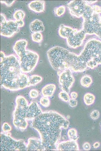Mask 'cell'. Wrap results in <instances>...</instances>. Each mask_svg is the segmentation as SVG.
Instances as JSON below:
<instances>
[{
  "label": "cell",
  "instance_id": "obj_1",
  "mask_svg": "<svg viewBox=\"0 0 101 151\" xmlns=\"http://www.w3.org/2000/svg\"><path fill=\"white\" fill-rule=\"evenodd\" d=\"M69 122L64 116L53 110L42 112L32 120L33 127L38 132L45 150H56L62 129H67Z\"/></svg>",
  "mask_w": 101,
  "mask_h": 151
},
{
  "label": "cell",
  "instance_id": "obj_2",
  "mask_svg": "<svg viewBox=\"0 0 101 151\" xmlns=\"http://www.w3.org/2000/svg\"><path fill=\"white\" fill-rule=\"evenodd\" d=\"M1 85L16 91L28 87V76L21 71L19 59L15 54L6 56L1 63Z\"/></svg>",
  "mask_w": 101,
  "mask_h": 151
},
{
  "label": "cell",
  "instance_id": "obj_3",
  "mask_svg": "<svg viewBox=\"0 0 101 151\" xmlns=\"http://www.w3.org/2000/svg\"><path fill=\"white\" fill-rule=\"evenodd\" d=\"M15 102L13 123L17 128L25 129L28 125L27 120H33L42 112L37 102H32L28 105L27 100L22 96H18Z\"/></svg>",
  "mask_w": 101,
  "mask_h": 151
},
{
  "label": "cell",
  "instance_id": "obj_4",
  "mask_svg": "<svg viewBox=\"0 0 101 151\" xmlns=\"http://www.w3.org/2000/svg\"><path fill=\"white\" fill-rule=\"evenodd\" d=\"M28 41L21 39L17 41L13 47V49L18 57L22 71L24 73L30 72L37 65L39 57L36 52L26 49Z\"/></svg>",
  "mask_w": 101,
  "mask_h": 151
},
{
  "label": "cell",
  "instance_id": "obj_5",
  "mask_svg": "<svg viewBox=\"0 0 101 151\" xmlns=\"http://www.w3.org/2000/svg\"><path fill=\"white\" fill-rule=\"evenodd\" d=\"M88 69L101 64V41L94 38L88 40L79 55Z\"/></svg>",
  "mask_w": 101,
  "mask_h": 151
},
{
  "label": "cell",
  "instance_id": "obj_6",
  "mask_svg": "<svg viewBox=\"0 0 101 151\" xmlns=\"http://www.w3.org/2000/svg\"><path fill=\"white\" fill-rule=\"evenodd\" d=\"M83 22L82 29L86 34H94L101 36V22L100 14L93 12L91 6L87 4L82 16Z\"/></svg>",
  "mask_w": 101,
  "mask_h": 151
},
{
  "label": "cell",
  "instance_id": "obj_7",
  "mask_svg": "<svg viewBox=\"0 0 101 151\" xmlns=\"http://www.w3.org/2000/svg\"><path fill=\"white\" fill-rule=\"evenodd\" d=\"M0 138L1 150H27V145L22 140L14 139L10 136L2 132Z\"/></svg>",
  "mask_w": 101,
  "mask_h": 151
},
{
  "label": "cell",
  "instance_id": "obj_8",
  "mask_svg": "<svg viewBox=\"0 0 101 151\" xmlns=\"http://www.w3.org/2000/svg\"><path fill=\"white\" fill-rule=\"evenodd\" d=\"M57 73L59 77V83L61 89L62 91L69 93L75 81L72 71L69 69L63 70H58Z\"/></svg>",
  "mask_w": 101,
  "mask_h": 151
},
{
  "label": "cell",
  "instance_id": "obj_9",
  "mask_svg": "<svg viewBox=\"0 0 101 151\" xmlns=\"http://www.w3.org/2000/svg\"><path fill=\"white\" fill-rule=\"evenodd\" d=\"M20 29L16 21L7 20L6 18L0 20V35L2 36L10 37L19 32Z\"/></svg>",
  "mask_w": 101,
  "mask_h": 151
},
{
  "label": "cell",
  "instance_id": "obj_10",
  "mask_svg": "<svg viewBox=\"0 0 101 151\" xmlns=\"http://www.w3.org/2000/svg\"><path fill=\"white\" fill-rule=\"evenodd\" d=\"M86 34L82 29L78 30L73 28L66 39L68 45L74 49L81 46L83 43Z\"/></svg>",
  "mask_w": 101,
  "mask_h": 151
},
{
  "label": "cell",
  "instance_id": "obj_11",
  "mask_svg": "<svg viewBox=\"0 0 101 151\" xmlns=\"http://www.w3.org/2000/svg\"><path fill=\"white\" fill-rule=\"evenodd\" d=\"M87 4L85 1H72L67 5L70 14L76 17H82L85 12Z\"/></svg>",
  "mask_w": 101,
  "mask_h": 151
},
{
  "label": "cell",
  "instance_id": "obj_12",
  "mask_svg": "<svg viewBox=\"0 0 101 151\" xmlns=\"http://www.w3.org/2000/svg\"><path fill=\"white\" fill-rule=\"evenodd\" d=\"M56 150L59 151H78L79 146L76 141L70 140L59 142L57 144Z\"/></svg>",
  "mask_w": 101,
  "mask_h": 151
},
{
  "label": "cell",
  "instance_id": "obj_13",
  "mask_svg": "<svg viewBox=\"0 0 101 151\" xmlns=\"http://www.w3.org/2000/svg\"><path fill=\"white\" fill-rule=\"evenodd\" d=\"M45 148L41 139L36 138H30L28 140L27 150H44Z\"/></svg>",
  "mask_w": 101,
  "mask_h": 151
},
{
  "label": "cell",
  "instance_id": "obj_14",
  "mask_svg": "<svg viewBox=\"0 0 101 151\" xmlns=\"http://www.w3.org/2000/svg\"><path fill=\"white\" fill-rule=\"evenodd\" d=\"M28 6L31 10L36 13H40L44 12L45 10V2L43 0H34L29 3Z\"/></svg>",
  "mask_w": 101,
  "mask_h": 151
},
{
  "label": "cell",
  "instance_id": "obj_15",
  "mask_svg": "<svg viewBox=\"0 0 101 151\" xmlns=\"http://www.w3.org/2000/svg\"><path fill=\"white\" fill-rule=\"evenodd\" d=\"M29 28L30 31L33 33L43 31L45 29L42 21L37 19L34 20L30 23Z\"/></svg>",
  "mask_w": 101,
  "mask_h": 151
},
{
  "label": "cell",
  "instance_id": "obj_16",
  "mask_svg": "<svg viewBox=\"0 0 101 151\" xmlns=\"http://www.w3.org/2000/svg\"><path fill=\"white\" fill-rule=\"evenodd\" d=\"M56 89V85L53 84H49L45 85L42 88L41 92L44 96L51 97L53 95Z\"/></svg>",
  "mask_w": 101,
  "mask_h": 151
},
{
  "label": "cell",
  "instance_id": "obj_17",
  "mask_svg": "<svg viewBox=\"0 0 101 151\" xmlns=\"http://www.w3.org/2000/svg\"><path fill=\"white\" fill-rule=\"evenodd\" d=\"M42 79L41 76L37 74H33L28 76V87L35 86L40 82Z\"/></svg>",
  "mask_w": 101,
  "mask_h": 151
},
{
  "label": "cell",
  "instance_id": "obj_18",
  "mask_svg": "<svg viewBox=\"0 0 101 151\" xmlns=\"http://www.w3.org/2000/svg\"><path fill=\"white\" fill-rule=\"evenodd\" d=\"M93 82L91 76L88 74H86L81 78L80 83L81 85L86 88H88L91 85Z\"/></svg>",
  "mask_w": 101,
  "mask_h": 151
},
{
  "label": "cell",
  "instance_id": "obj_19",
  "mask_svg": "<svg viewBox=\"0 0 101 151\" xmlns=\"http://www.w3.org/2000/svg\"><path fill=\"white\" fill-rule=\"evenodd\" d=\"M83 99L85 104L87 106H89L92 104L94 102L95 96L93 94L88 92L84 95Z\"/></svg>",
  "mask_w": 101,
  "mask_h": 151
},
{
  "label": "cell",
  "instance_id": "obj_20",
  "mask_svg": "<svg viewBox=\"0 0 101 151\" xmlns=\"http://www.w3.org/2000/svg\"><path fill=\"white\" fill-rule=\"evenodd\" d=\"M67 135L69 140L77 141L79 138L77 130L74 128L69 129L67 132Z\"/></svg>",
  "mask_w": 101,
  "mask_h": 151
},
{
  "label": "cell",
  "instance_id": "obj_21",
  "mask_svg": "<svg viewBox=\"0 0 101 151\" xmlns=\"http://www.w3.org/2000/svg\"><path fill=\"white\" fill-rule=\"evenodd\" d=\"M32 40L36 43H41L43 39L42 34L40 32H37L33 33L31 35Z\"/></svg>",
  "mask_w": 101,
  "mask_h": 151
},
{
  "label": "cell",
  "instance_id": "obj_22",
  "mask_svg": "<svg viewBox=\"0 0 101 151\" xmlns=\"http://www.w3.org/2000/svg\"><path fill=\"white\" fill-rule=\"evenodd\" d=\"M25 16L24 11L22 10H19L16 11L14 13L13 17L16 21L23 20Z\"/></svg>",
  "mask_w": 101,
  "mask_h": 151
},
{
  "label": "cell",
  "instance_id": "obj_23",
  "mask_svg": "<svg viewBox=\"0 0 101 151\" xmlns=\"http://www.w3.org/2000/svg\"><path fill=\"white\" fill-rule=\"evenodd\" d=\"M65 10V6L62 5L55 8L54 9V12L56 16L59 17L64 13Z\"/></svg>",
  "mask_w": 101,
  "mask_h": 151
},
{
  "label": "cell",
  "instance_id": "obj_24",
  "mask_svg": "<svg viewBox=\"0 0 101 151\" xmlns=\"http://www.w3.org/2000/svg\"><path fill=\"white\" fill-rule=\"evenodd\" d=\"M59 98L64 102H67L70 99L69 93L67 92L62 91L58 94Z\"/></svg>",
  "mask_w": 101,
  "mask_h": 151
},
{
  "label": "cell",
  "instance_id": "obj_25",
  "mask_svg": "<svg viewBox=\"0 0 101 151\" xmlns=\"http://www.w3.org/2000/svg\"><path fill=\"white\" fill-rule=\"evenodd\" d=\"M40 103L43 106L45 107H47L49 105L50 101L48 97L43 96L40 98Z\"/></svg>",
  "mask_w": 101,
  "mask_h": 151
},
{
  "label": "cell",
  "instance_id": "obj_26",
  "mask_svg": "<svg viewBox=\"0 0 101 151\" xmlns=\"http://www.w3.org/2000/svg\"><path fill=\"white\" fill-rule=\"evenodd\" d=\"M100 113L99 111L96 109L93 110L90 114V118L93 120H95L99 117Z\"/></svg>",
  "mask_w": 101,
  "mask_h": 151
},
{
  "label": "cell",
  "instance_id": "obj_27",
  "mask_svg": "<svg viewBox=\"0 0 101 151\" xmlns=\"http://www.w3.org/2000/svg\"><path fill=\"white\" fill-rule=\"evenodd\" d=\"M29 95L31 98H36L39 96V93L37 90L32 89L30 91Z\"/></svg>",
  "mask_w": 101,
  "mask_h": 151
},
{
  "label": "cell",
  "instance_id": "obj_28",
  "mask_svg": "<svg viewBox=\"0 0 101 151\" xmlns=\"http://www.w3.org/2000/svg\"><path fill=\"white\" fill-rule=\"evenodd\" d=\"M93 12L94 13L100 14L101 13V7L97 5H94L91 6Z\"/></svg>",
  "mask_w": 101,
  "mask_h": 151
},
{
  "label": "cell",
  "instance_id": "obj_29",
  "mask_svg": "<svg viewBox=\"0 0 101 151\" xmlns=\"http://www.w3.org/2000/svg\"><path fill=\"white\" fill-rule=\"evenodd\" d=\"M2 129L4 132H8L11 130V127L7 123H4L2 127Z\"/></svg>",
  "mask_w": 101,
  "mask_h": 151
},
{
  "label": "cell",
  "instance_id": "obj_30",
  "mask_svg": "<svg viewBox=\"0 0 101 151\" xmlns=\"http://www.w3.org/2000/svg\"><path fill=\"white\" fill-rule=\"evenodd\" d=\"M69 104L72 107H74L76 106L77 104V101L75 99L72 98L70 99L68 101Z\"/></svg>",
  "mask_w": 101,
  "mask_h": 151
},
{
  "label": "cell",
  "instance_id": "obj_31",
  "mask_svg": "<svg viewBox=\"0 0 101 151\" xmlns=\"http://www.w3.org/2000/svg\"><path fill=\"white\" fill-rule=\"evenodd\" d=\"M14 0H1L0 2L4 4L8 7H10L15 2Z\"/></svg>",
  "mask_w": 101,
  "mask_h": 151
},
{
  "label": "cell",
  "instance_id": "obj_32",
  "mask_svg": "<svg viewBox=\"0 0 101 151\" xmlns=\"http://www.w3.org/2000/svg\"><path fill=\"white\" fill-rule=\"evenodd\" d=\"M82 147L84 150L88 151L90 150L91 149V146L89 142H86L83 144Z\"/></svg>",
  "mask_w": 101,
  "mask_h": 151
},
{
  "label": "cell",
  "instance_id": "obj_33",
  "mask_svg": "<svg viewBox=\"0 0 101 151\" xmlns=\"http://www.w3.org/2000/svg\"><path fill=\"white\" fill-rule=\"evenodd\" d=\"M16 21L19 28L22 27L24 25V22L23 20Z\"/></svg>",
  "mask_w": 101,
  "mask_h": 151
},
{
  "label": "cell",
  "instance_id": "obj_34",
  "mask_svg": "<svg viewBox=\"0 0 101 151\" xmlns=\"http://www.w3.org/2000/svg\"><path fill=\"white\" fill-rule=\"evenodd\" d=\"M70 96L71 98L75 99L77 97L78 94L76 92H72L71 93Z\"/></svg>",
  "mask_w": 101,
  "mask_h": 151
},
{
  "label": "cell",
  "instance_id": "obj_35",
  "mask_svg": "<svg viewBox=\"0 0 101 151\" xmlns=\"http://www.w3.org/2000/svg\"><path fill=\"white\" fill-rule=\"evenodd\" d=\"M1 55V63H2L4 60V59L6 56V55L4 53L1 51L0 52Z\"/></svg>",
  "mask_w": 101,
  "mask_h": 151
},
{
  "label": "cell",
  "instance_id": "obj_36",
  "mask_svg": "<svg viewBox=\"0 0 101 151\" xmlns=\"http://www.w3.org/2000/svg\"><path fill=\"white\" fill-rule=\"evenodd\" d=\"M97 1H85L86 3L88 5L92 4Z\"/></svg>",
  "mask_w": 101,
  "mask_h": 151
},
{
  "label": "cell",
  "instance_id": "obj_37",
  "mask_svg": "<svg viewBox=\"0 0 101 151\" xmlns=\"http://www.w3.org/2000/svg\"><path fill=\"white\" fill-rule=\"evenodd\" d=\"M100 143L98 142H95L93 145V147L95 148H98L100 146Z\"/></svg>",
  "mask_w": 101,
  "mask_h": 151
},
{
  "label": "cell",
  "instance_id": "obj_38",
  "mask_svg": "<svg viewBox=\"0 0 101 151\" xmlns=\"http://www.w3.org/2000/svg\"><path fill=\"white\" fill-rule=\"evenodd\" d=\"M100 20H101V16L100 17Z\"/></svg>",
  "mask_w": 101,
  "mask_h": 151
}]
</instances>
